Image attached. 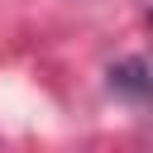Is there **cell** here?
Wrapping results in <instances>:
<instances>
[{
	"mask_svg": "<svg viewBox=\"0 0 153 153\" xmlns=\"http://www.w3.org/2000/svg\"><path fill=\"white\" fill-rule=\"evenodd\" d=\"M110 91H120L124 100H153V67L139 57H124L110 67Z\"/></svg>",
	"mask_w": 153,
	"mask_h": 153,
	"instance_id": "cell-1",
	"label": "cell"
}]
</instances>
